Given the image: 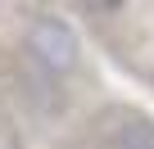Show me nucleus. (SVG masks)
Instances as JSON below:
<instances>
[{
    "label": "nucleus",
    "mask_w": 154,
    "mask_h": 149,
    "mask_svg": "<svg viewBox=\"0 0 154 149\" xmlns=\"http://www.w3.org/2000/svg\"><path fill=\"white\" fill-rule=\"evenodd\" d=\"M27 54L45 68V72H72L77 59H82V45H77V32L59 18V14H32L27 18Z\"/></svg>",
    "instance_id": "obj_1"
},
{
    "label": "nucleus",
    "mask_w": 154,
    "mask_h": 149,
    "mask_svg": "<svg viewBox=\"0 0 154 149\" xmlns=\"http://www.w3.org/2000/svg\"><path fill=\"white\" fill-rule=\"evenodd\" d=\"M118 149H154V122H149V118L127 122L122 136H118Z\"/></svg>",
    "instance_id": "obj_2"
}]
</instances>
